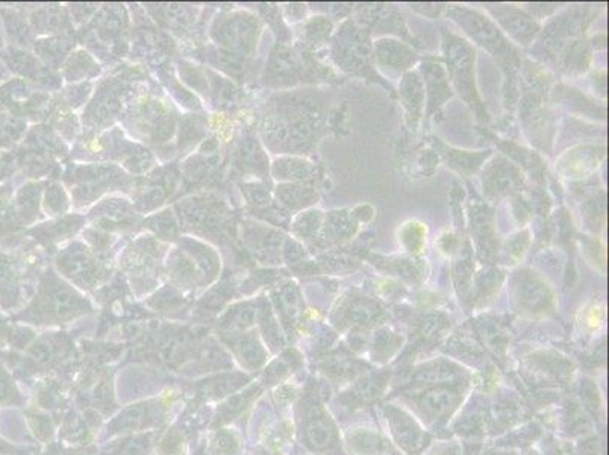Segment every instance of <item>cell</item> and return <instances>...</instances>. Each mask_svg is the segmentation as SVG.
Wrapping results in <instances>:
<instances>
[{
    "label": "cell",
    "mask_w": 609,
    "mask_h": 455,
    "mask_svg": "<svg viewBox=\"0 0 609 455\" xmlns=\"http://www.w3.org/2000/svg\"><path fill=\"white\" fill-rule=\"evenodd\" d=\"M460 377V369L449 363H438L432 364L431 368H425L417 372L416 380L420 383H437L443 386V384L456 381Z\"/></svg>",
    "instance_id": "277c9868"
},
{
    "label": "cell",
    "mask_w": 609,
    "mask_h": 455,
    "mask_svg": "<svg viewBox=\"0 0 609 455\" xmlns=\"http://www.w3.org/2000/svg\"><path fill=\"white\" fill-rule=\"evenodd\" d=\"M382 386H384V381H382L381 378H367V380L361 381V383L353 389L352 398L358 402L370 401V399L378 396Z\"/></svg>",
    "instance_id": "8992f818"
},
{
    "label": "cell",
    "mask_w": 609,
    "mask_h": 455,
    "mask_svg": "<svg viewBox=\"0 0 609 455\" xmlns=\"http://www.w3.org/2000/svg\"><path fill=\"white\" fill-rule=\"evenodd\" d=\"M350 446L357 449L360 454H378L384 449L385 443L378 434L370 433V431H361V433L350 436Z\"/></svg>",
    "instance_id": "5b68a950"
},
{
    "label": "cell",
    "mask_w": 609,
    "mask_h": 455,
    "mask_svg": "<svg viewBox=\"0 0 609 455\" xmlns=\"http://www.w3.org/2000/svg\"><path fill=\"white\" fill-rule=\"evenodd\" d=\"M19 401L20 396L13 377L0 368V405L17 404Z\"/></svg>",
    "instance_id": "52a82bcc"
},
{
    "label": "cell",
    "mask_w": 609,
    "mask_h": 455,
    "mask_svg": "<svg viewBox=\"0 0 609 455\" xmlns=\"http://www.w3.org/2000/svg\"><path fill=\"white\" fill-rule=\"evenodd\" d=\"M335 428L326 418H314L307 427L308 443L314 449H328L335 442Z\"/></svg>",
    "instance_id": "3957f363"
},
{
    "label": "cell",
    "mask_w": 609,
    "mask_h": 455,
    "mask_svg": "<svg viewBox=\"0 0 609 455\" xmlns=\"http://www.w3.org/2000/svg\"><path fill=\"white\" fill-rule=\"evenodd\" d=\"M388 419L391 422L394 436L402 443L403 448L413 452L423 445V434L419 430L413 419L408 418L405 413L399 412L396 408H388Z\"/></svg>",
    "instance_id": "7a4b0ae2"
},
{
    "label": "cell",
    "mask_w": 609,
    "mask_h": 455,
    "mask_svg": "<svg viewBox=\"0 0 609 455\" xmlns=\"http://www.w3.org/2000/svg\"><path fill=\"white\" fill-rule=\"evenodd\" d=\"M487 455H510V454H502V452H488Z\"/></svg>",
    "instance_id": "9c48e42d"
},
{
    "label": "cell",
    "mask_w": 609,
    "mask_h": 455,
    "mask_svg": "<svg viewBox=\"0 0 609 455\" xmlns=\"http://www.w3.org/2000/svg\"><path fill=\"white\" fill-rule=\"evenodd\" d=\"M419 402L420 407L432 418H444L455 410L460 402V393L453 387L438 386L423 393Z\"/></svg>",
    "instance_id": "6da1fadb"
},
{
    "label": "cell",
    "mask_w": 609,
    "mask_h": 455,
    "mask_svg": "<svg viewBox=\"0 0 609 455\" xmlns=\"http://www.w3.org/2000/svg\"><path fill=\"white\" fill-rule=\"evenodd\" d=\"M519 413V405L513 404V402H505V404H500L496 407V421L510 424V422L516 421Z\"/></svg>",
    "instance_id": "ba28073f"
}]
</instances>
